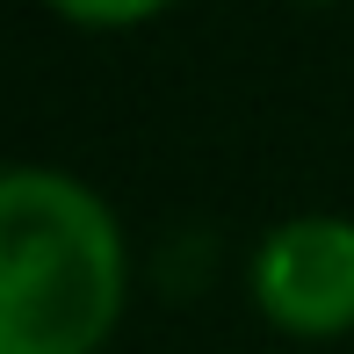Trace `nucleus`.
Listing matches in <instances>:
<instances>
[{"label":"nucleus","mask_w":354,"mask_h":354,"mask_svg":"<svg viewBox=\"0 0 354 354\" xmlns=\"http://www.w3.org/2000/svg\"><path fill=\"white\" fill-rule=\"evenodd\" d=\"M131 311V232L73 167L0 181V354H109Z\"/></svg>","instance_id":"1"},{"label":"nucleus","mask_w":354,"mask_h":354,"mask_svg":"<svg viewBox=\"0 0 354 354\" xmlns=\"http://www.w3.org/2000/svg\"><path fill=\"white\" fill-rule=\"evenodd\" d=\"M246 297L289 347L354 340V217L297 210L275 217L246 253Z\"/></svg>","instance_id":"2"},{"label":"nucleus","mask_w":354,"mask_h":354,"mask_svg":"<svg viewBox=\"0 0 354 354\" xmlns=\"http://www.w3.org/2000/svg\"><path fill=\"white\" fill-rule=\"evenodd\" d=\"M174 8L181 0H44V15H58L66 29H87V37H131V29H152Z\"/></svg>","instance_id":"3"},{"label":"nucleus","mask_w":354,"mask_h":354,"mask_svg":"<svg viewBox=\"0 0 354 354\" xmlns=\"http://www.w3.org/2000/svg\"><path fill=\"white\" fill-rule=\"evenodd\" d=\"M289 8H347V0H289Z\"/></svg>","instance_id":"4"}]
</instances>
